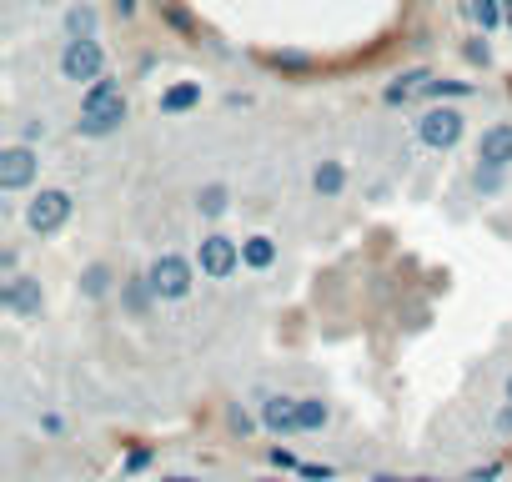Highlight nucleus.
Instances as JSON below:
<instances>
[{
  "label": "nucleus",
  "mask_w": 512,
  "mask_h": 482,
  "mask_svg": "<svg viewBox=\"0 0 512 482\" xmlns=\"http://www.w3.org/2000/svg\"><path fill=\"white\" fill-rule=\"evenodd\" d=\"M191 106H201V81H181V86H171V91L161 96V111H166V116H181V111H191Z\"/></svg>",
  "instance_id": "f8f14e48"
},
{
  "label": "nucleus",
  "mask_w": 512,
  "mask_h": 482,
  "mask_svg": "<svg viewBox=\"0 0 512 482\" xmlns=\"http://www.w3.org/2000/svg\"><path fill=\"white\" fill-rule=\"evenodd\" d=\"M106 292H111V267H106V262H91V267L81 272V297L96 302V297H106Z\"/></svg>",
  "instance_id": "dca6fc26"
},
{
  "label": "nucleus",
  "mask_w": 512,
  "mask_h": 482,
  "mask_svg": "<svg viewBox=\"0 0 512 482\" xmlns=\"http://www.w3.org/2000/svg\"><path fill=\"white\" fill-rule=\"evenodd\" d=\"M312 186H317V196H337V191L347 186V166H342V161H322V166L312 171Z\"/></svg>",
  "instance_id": "4468645a"
},
{
  "label": "nucleus",
  "mask_w": 512,
  "mask_h": 482,
  "mask_svg": "<svg viewBox=\"0 0 512 482\" xmlns=\"http://www.w3.org/2000/svg\"><path fill=\"white\" fill-rule=\"evenodd\" d=\"M507 402H512V377H507Z\"/></svg>",
  "instance_id": "b1692460"
},
{
  "label": "nucleus",
  "mask_w": 512,
  "mask_h": 482,
  "mask_svg": "<svg viewBox=\"0 0 512 482\" xmlns=\"http://www.w3.org/2000/svg\"><path fill=\"white\" fill-rule=\"evenodd\" d=\"M462 111L457 106H432V111H422V121H417V141L427 146V151H452L457 141H462Z\"/></svg>",
  "instance_id": "39448f33"
},
{
  "label": "nucleus",
  "mask_w": 512,
  "mask_h": 482,
  "mask_svg": "<svg viewBox=\"0 0 512 482\" xmlns=\"http://www.w3.org/2000/svg\"><path fill=\"white\" fill-rule=\"evenodd\" d=\"M507 31H512V0H507Z\"/></svg>",
  "instance_id": "5701e85b"
},
{
  "label": "nucleus",
  "mask_w": 512,
  "mask_h": 482,
  "mask_svg": "<svg viewBox=\"0 0 512 482\" xmlns=\"http://www.w3.org/2000/svg\"><path fill=\"white\" fill-rule=\"evenodd\" d=\"M467 81H427V96H467Z\"/></svg>",
  "instance_id": "6ab92c4d"
},
{
  "label": "nucleus",
  "mask_w": 512,
  "mask_h": 482,
  "mask_svg": "<svg viewBox=\"0 0 512 482\" xmlns=\"http://www.w3.org/2000/svg\"><path fill=\"white\" fill-rule=\"evenodd\" d=\"M36 171H41V156L31 151V141L0 151V191H26L36 181Z\"/></svg>",
  "instance_id": "0eeeda50"
},
{
  "label": "nucleus",
  "mask_w": 512,
  "mask_h": 482,
  "mask_svg": "<svg viewBox=\"0 0 512 482\" xmlns=\"http://www.w3.org/2000/svg\"><path fill=\"white\" fill-rule=\"evenodd\" d=\"M502 186V171H477V191H497Z\"/></svg>",
  "instance_id": "aec40b11"
},
{
  "label": "nucleus",
  "mask_w": 512,
  "mask_h": 482,
  "mask_svg": "<svg viewBox=\"0 0 512 482\" xmlns=\"http://www.w3.org/2000/svg\"><path fill=\"white\" fill-rule=\"evenodd\" d=\"M196 267H201V277H211V282H226L236 267H241V241H231V236H201V247H196Z\"/></svg>",
  "instance_id": "423d86ee"
},
{
  "label": "nucleus",
  "mask_w": 512,
  "mask_h": 482,
  "mask_svg": "<svg viewBox=\"0 0 512 482\" xmlns=\"http://www.w3.org/2000/svg\"><path fill=\"white\" fill-rule=\"evenodd\" d=\"M126 126V91H121V81H96V86H86V96H81V121H76V131L81 136H91V141H101V136H116Z\"/></svg>",
  "instance_id": "f257e3e1"
},
{
  "label": "nucleus",
  "mask_w": 512,
  "mask_h": 482,
  "mask_svg": "<svg viewBox=\"0 0 512 482\" xmlns=\"http://www.w3.org/2000/svg\"><path fill=\"white\" fill-rule=\"evenodd\" d=\"M61 76L71 86H96L106 76V46L96 36H66V46H61Z\"/></svg>",
  "instance_id": "f03ea898"
},
{
  "label": "nucleus",
  "mask_w": 512,
  "mask_h": 482,
  "mask_svg": "<svg viewBox=\"0 0 512 482\" xmlns=\"http://www.w3.org/2000/svg\"><path fill=\"white\" fill-rule=\"evenodd\" d=\"M512 166V121H497L477 141V171H507Z\"/></svg>",
  "instance_id": "6e6552de"
},
{
  "label": "nucleus",
  "mask_w": 512,
  "mask_h": 482,
  "mask_svg": "<svg viewBox=\"0 0 512 482\" xmlns=\"http://www.w3.org/2000/svg\"><path fill=\"white\" fill-rule=\"evenodd\" d=\"M467 11H472V21H477L482 31H497V26L507 21V0H472Z\"/></svg>",
  "instance_id": "2eb2a0df"
},
{
  "label": "nucleus",
  "mask_w": 512,
  "mask_h": 482,
  "mask_svg": "<svg viewBox=\"0 0 512 482\" xmlns=\"http://www.w3.org/2000/svg\"><path fill=\"white\" fill-rule=\"evenodd\" d=\"M262 427L277 432V437L302 432V422H297V397H267V402H262Z\"/></svg>",
  "instance_id": "9d476101"
},
{
  "label": "nucleus",
  "mask_w": 512,
  "mask_h": 482,
  "mask_svg": "<svg viewBox=\"0 0 512 482\" xmlns=\"http://www.w3.org/2000/svg\"><path fill=\"white\" fill-rule=\"evenodd\" d=\"M71 211H76V196L61 191V186H46V191L31 196V206H26V226H31L36 236H56V231L71 221Z\"/></svg>",
  "instance_id": "20e7f679"
},
{
  "label": "nucleus",
  "mask_w": 512,
  "mask_h": 482,
  "mask_svg": "<svg viewBox=\"0 0 512 482\" xmlns=\"http://www.w3.org/2000/svg\"><path fill=\"white\" fill-rule=\"evenodd\" d=\"M297 422H302V432H322L332 422V407L322 397H297Z\"/></svg>",
  "instance_id": "ddd939ff"
},
{
  "label": "nucleus",
  "mask_w": 512,
  "mask_h": 482,
  "mask_svg": "<svg viewBox=\"0 0 512 482\" xmlns=\"http://www.w3.org/2000/svg\"><path fill=\"white\" fill-rule=\"evenodd\" d=\"M241 262L256 267V272H267V267L277 262V241H272V236H246V241H241Z\"/></svg>",
  "instance_id": "9b49d317"
},
{
  "label": "nucleus",
  "mask_w": 512,
  "mask_h": 482,
  "mask_svg": "<svg viewBox=\"0 0 512 482\" xmlns=\"http://www.w3.org/2000/svg\"><path fill=\"white\" fill-rule=\"evenodd\" d=\"M66 36H96V11L91 6H71L66 11Z\"/></svg>",
  "instance_id": "a211bd4d"
},
{
  "label": "nucleus",
  "mask_w": 512,
  "mask_h": 482,
  "mask_svg": "<svg viewBox=\"0 0 512 482\" xmlns=\"http://www.w3.org/2000/svg\"><path fill=\"white\" fill-rule=\"evenodd\" d=\"M146 282H151L156 302H181V297H191V287H196V267H191L186 257H176V252H161V257L146 267Z\"/></svg>",
  "instance_id": "7ed1b4c3"
},
{
  "label": "nucleus",
  "mask_w": 512,
  "mask_h": 482,
  "mask_svg": "<svg viewBox=\"0 0 512 482\" xmlns=\"http://www.w3.org/2000/svg\"><path fill=\"white\" fill-rule=\"evenodd\" d=\"M41 282L36 277H11L6 287H0V307L16 312V317H41Z\"/></svg>",
  "instance_id": "1a4fd4ad"
},
{
  "label": "nucleus",
  "mask_w": 512,
  "mask_h": 482,
  "mask_svg": "<svg viewBox=\"0 0 512 482\" xmlns=\"http://www.w3.org/2000/svg\"><path fill=\"white\" fill-rule=\"evenodd\" d=\"M136 6L141 0H116V16H136Z\"/></svg>",
  "instance_id": "412c9836"
},
{
  "label": "nucleus",
  "mask_w": 512,
  "mask_h": 482,
  "mask_svg": "<svg viewBox=\"0 0 512 482\" xmlns=\"http://www.w3.org/2000/svg\"><path fill=\"white\" fill-rule=\"evenodd\" d=\"M226 201H231V191H226L221 181H211V186H201V191H196V211H201V216H221V211H226Z\"/></svg>",
  "instance_id": "f3484780"
},
{
  "label": "nucleus",
  "mask_w": 512,
  "mask_h": 482,
  "mask_svg": "<svg viewBox=\"0 0 512 482\" xmlns=\"http://www.w3.org/2000/svg\"><path fill=\"white\" fill-rule=\"evenodd\" d=\"M497 427H502V432H512V402H507V412L497 417Z\"/></svg>",
  "instance_id": "4be33fe9"
}]
</instances>
